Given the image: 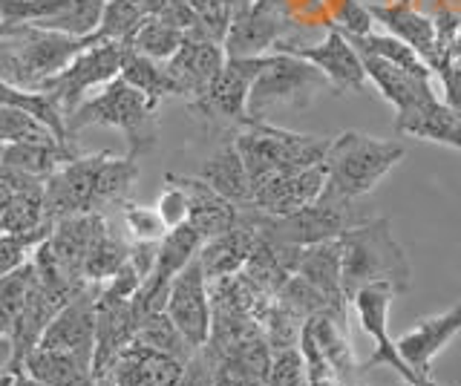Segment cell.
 <instances>
[{
  "instance_id": "obj_1",
  "label": "cell",
  "mask_w": 461,
  "mask_h": 386,
  "mask_svg": "<svg viewBox=\"0 0 461 386\" xmlns=\"http://www.w3.org/2000/svg\"><path fill=\"white\" fill-rule=\"evenodd\" d=\"M86 47H93L90 38L4 21L0 23V81L23 90H41Z\"/></svg>"
},
{
  "instance_id": "obj_2",
  "label": "cell",
  "mask_w": 461,
  "mask_h": 386,
  "mask_svg": "<svg viewBox=\"0 0 461 386\" xmlns=\"http://www.w3.org/2000/svg\"><path fill=\"white\" fill-rule=\"evenodd\" d=\"M90 127L119 130L127 141V156L141 159L158 141V102L148 98L141 90L130 87L119 76L104 84L95 95L86 98L67 119L69 139H76L81 130H90Z\"/></svg>"
},
{
  "instance_id": "obj_3",
  "label": "cell",
  "mask_w": 461,
  "mask_h": 386,
  "mask_svg": "<svg viewBox=\"0 0 461 386\" xmlns=\"http://www.w3.org/2000/svg\"><path fill=\"white\" fill-rule=\"evenodd\" d=\"M340 271L349 306L369 283H389L398 294L410 292L412 285V265L386 217H372L340 237Z\"/></svg>"
},
{
  "instance_id": "obj_4",
  "label": "cell",
  "mask_w": 461,
  "mask_h": 386,
  "mask_svg": "<svg viewBox=\"0 0 461 386\" xmlns=\"http://www.w3.org/2000/svg\"><path fill=\"white\" fill-rule=\"evenodd\" d=\"M234 141L245 162V170H249L251 191H257L277 176H292L314 165H323L331 139L294 133L271 121L249 119L245 124H240Z\"/></svg>"
},
{
  "instance_id": "obj_5",
  "label": "cell",
  "mask_w": 461,
  "mask_h": 386,
  "mask_svg": "<svg viewBox=\"0 0 461 386\" xmlns=\"http://www.w3.org/2000/svg\"><path fill=\"white\" fill-rule=\"evenodd\" d=\"M407 150L401 141L375 139L360 130H343L326 150V188L340 199H366Z\"/></svg>"
},
{
  "instance_id": "obj_6",
  "label": "cell",
  "mask_w": 461,
  "mask_h": 386,
  "mask_svg": "<svg viewBox=\"0 0 461 386\" xmlns=\"http://www.w3.org/2000/svg\"><path fill=\"white\" fill-rule=\"evenodd\" d=\"M331 90L329 78L312 61L297 55L271 52L249 93V119L268 121L280 112L306 110L317 95Z\"/></svg>"
},
{
  "instance_id": "obj_7",
  "label": "cell",
  "mask_w": 461,
  "mask_h": 386,
  "mask_svg": "<svg viewBox=\"0 0 461 386\" xmlns=\"http://www.w3.org/2000/svg\"><path fill=\"white\" fill-rule=\"evenodd\" d=\"M254 213H257L259 231L266 237L285 242V246H300V248H309L329 239H340L346 231H352V228L364 225L375 217L364 199H340L329 191H323L317 202L288 213V217H266V213H259V211Z\"/></svg>"
},
{
  "instance_id": "obj_8",
  "label": "cell",
  "mask_w": 461,
  "mask_h": 386,
  "mask_svg": "<svg viewBox=\"0 0 461 386\" xmlns=\"http://www.w3.org/2000/svg\"><path fill=\"white\" fill-rule=\"evenodd\" d=\"M130 44H119V40H107V44L86 47L81 55L72 58L67 69H61L55 78H50L41 90L52 93V98L64 107L67 119L76 112L93 90H101L104 84L122 76V67L130 55Z\"/></svg>"
},
{
  "instance_id": "obj_9",
  "label": "cell",
  "mask_w": 461,
  "mask_h": 386,
  "mask_svg": "<svg viewBox=\"0 0 461 386\" xmlns=\"http://www.w3.org/2000/svg\"><path fill=\"white\" fill-rule=\"evenodd\" d=\"M274 52H285V55H297V58H306L312 61L321 73L329 78L331 84V93L335 95H343V93H364L366 84H369V76H366V67H364V58L357 55V49L352 47V40L346 38L340 30L335 26H329V32L323 40H317V44H306L303 40V30L283 38Z\"/></svg>"
},
{
  "instance_id": "obj_10",
  "label": "cell",
  "mask_w": 461,
  "mask_h": 386,
  "mask_svg": "<svg viewBox=\"0 0 461 386\" xmlns=\"http://www.w3.org/2000/svg\"><path fill=\"white\" fill-rule=\"evenodd\" d=\"M395 297H398L395 285H389V283H369L352 300V309L357 314L360 328H364V332L375 340V352H372L369 361L360 364V369L369 372V369H378V366H389V369H395L407 383H415V386H441L436 378L418 375V372L401 357L395 343L389 340L386 318H389V309H393Z\"/></svg>"
},
{
  "instance_id": "obj_11",
  "label": "cell",
  "mask_w": 461,
  "mask_h": 386,
  "mask_svg": "<svg viewBox=\"0 0 461 386\" xmlns=\"http://www.w3.org/2000/svg\"><path fill=\"white\" fill-rule=\"evenodd\" d=\"M294 32H300V26L292 21L288 9L254 0L230 18L222 47L228 58H259V55H271L283 38Z\"/></svg>"
},
{
  "instance_id": "obj_12",
  "label": "cell",
  "mask_w": 461,
  "mask_h": 386,
  "mask_svg": "<svg viewBox=\"0 0 461 386\" xmlns=\"http://www.w3.org/2000/svg\"><path fill=\"white\" fill-rule=\"evenodd\" d=\"M263 58L266 55H259V58H228L220 76L211 81V87L196 102H187V107L211 121L245 124L249 121V93L259 69H263Z\"/></svg>"
},
{
  "instance_id": "obj_13",
  "label": "cell",
  "mask_w": 461,
  "mask_h": 386,
  "mask_svg": "<svg viewBox=\"0 0 461 386\" xmlns=\"http://www.w3.org/2000/svg\"><path fill=\"white\" fill-rule=\"evenodd\" d=\"M165 311L170 314V320L179 326V332L191 340L194 349L205 346L211 337L213 306H211L208 274H205V268H202L199 256L194 263H187L176 274V280L170 283Z\"/></svg>"
},
{
  "instance_id": "obj_14",
  "label": "cell",
  "mask_w": 461,
  "mask_h": 386,
  "mask_svg": "<svg viewBox=\"0 0 461 386\" xmlns=\"http://www.w3.org/2000/svg\"><path fill=\"white\" fill-rule=\"evenodd\" d=\"M98 159H101V153L76 156V159L64 162L47 179V217L52 222L76 217V213L98 211V202H95Z\"/></svg>"
},
{
  "instance_id": "obj_15",
  "label": "cell",
  "mask_w": 461,
  "mask_h": 386,
  "mask_svg": "<svg viewBox=\"0 0 461 386\" xmlns=\"http://www.w3.org/2000/svg\"><path fill=\"white\" fill-rule=\"evenodd\" d=\"M139 332V314L133 309V300L110 297L98 289L95 300V355H93V372L95 378H107L110 369Z\"/></svg>"
},
{
  "instance_id": "obj_16",
  "label": "cell",
  "mask_w": 461,
  "mask_h": 386,
  "mask_svg": "<svg viewBox=\"0 0 461 386\" xmlns=\"http://www.w3.org/2000/svg\"><path fill=\"white\" fill-rule=\"evenodd\" d=\"M101 285H86L81 294H76L69 303L55 314L47 332L41 335L38 346L43 349H64L76 352L93 361L95 355V300Z\"/></svg>"
},
{
  "instance_id": "obj_17",
  "label": "cell",
  "mask_w": 461,
  "mask_h": 386,
  "mask_svg": "<svg viewBox=\"0 0 461 386\" xmlns=\"http://www.w3.org/2000/svg\"><path fill=\"white\" fill-rule=\"evenodd\" d=\"M458 335H461V303L450 306L441 314L421 318L395 340V346L403 361H407L418 375L432 378V361H436Z\"/></svg>"
},
{
  "instance_id": "obj_18",
  "label": "cell",
  "mask_w": 461,
  "mask_h": 386,
  "mask_svg": "<svg viewBox=\"0 0 461 386\" xmlns=\"http://www.w3.org/2000/svg\"><path fill=\"white\" fill-rule=\"evenodd\" d=\"M259 239V225H257V213L254 208H240V220L234 228L220 237L208 239L199 251V263L205 268L208 280H220L228 274H240L249 263V256Z\"/></svg>"
},
{
  "instance_id": "obj_19",
  "label": "cell",
  "mask_w": 461,
  "mask_h": 386,
  "mask_svg": "<svg viewBox=\"0 0 461 386\" xmlns=\"http://www.w3.org/2000/svg\"><path fill=\"white\" fill-rule=\"evenodd\" d=\"M326 188V167L314 165L292 176H277L257 188L251 196V208L266 213V217H288L300 208H306L321 199Z\"/></svg>"
},
{
  "instance_id": "obj_20",
  "label": "cell",
  "mask_w": 461,
  "mask_h": 386,
  "mask_svg": "<svg viewBox=\"0 0 461 386\" xmlns=\"http://www.w3.org/2000/svg\"><path fill=\"white\" fill-rule=\"evenodd\" d=\"M225 61H228V55L222 44L187 35L179 52L167 61V73L176 78L187 102H196V98L211 87V81L220 76Z\"/></svg>"
},
{
  "instance_id": "obj_21",
  "label": "cell",
  "mask_w": 461,
  "mask_h": 386,
  "mask_svg": "<svg viewBox=\"0 0 461 386\" xmlns=\"http://www.w3.org/2000/svg\"><path fill=\"white\" fill-rule=\"evenodd\" d=\"M395 133L461 150V116L447 107V102L438 98V93H429L410 110L395 112Z\"/></svg>"
},
{
  "instance_id": "obj_22",
  "label": "cell",
  "mask_w": 461,
  "mask_h": 386,
  "mask_svg": "<svg viewBox=\"0 0 461 386\" xmlns=\"http://www.w3.org/2000/svg\"><path fill=\"white\" fill-rule=\"evenodd\" d=\"M372 18L381 26H386L389 35L401 38L403 44H410L421 58L429 64L438 58L441 52V38H438V23L421 15L410 0H395V4H366Z\"/></svg>"
},
{
  "instance_id": "obj_23",
  "label": "cell",
  "mask_w": 461,
  "mask_h": 386,
  "mask_svg": "<svg viewBox=\"0 0 461 386\" xmlns=\"http://www.w3.org/2000/svg\"><path fill=\"white\" fill-rule=\"evenodd\" d=\"M182 369L185 364L176 361V357L133 340L119 357H115L107 378L115 386H176Z\"/></svg>"
},
{
  "instance_id": "obj_24",
  "label": "cell",
  "mask_w": 461,
  "mask_h": 386,
  "mask_svg": "<svg viewBox=\"0 0 461 386\" xmlns=\"http://www.w3.org/2000/svg\"><path fill=\"white\" fill-rule=\"evenodd\" d=\"M306 328L317 346H321V352L326 355L331 369L338 372L343 386H357V375L364 369H360V364L355 361V349L349 340V314L326 309L321 314H314V318H309Z\"/></svg>"
},
{
  "instance_id": "obj_25",
  "label": "cell",
  "mask_w": 461,
  "mask_h": 386,
  "mask_svg": "<svg viewBox=\"0 0 461 386\" xmlns=\"http://www.w3.org/2000/svg\"><path fill=\"white\" fill-rule=\"evenodd\" d=\"M21 372L43 386H95L98 383L90 357L64 352V349L35 346L26 355Z\"/></svg>"
},
{
  "instance_id": "obj_26",
  "label": "cell",
  "mask_w": 461,
  "mask_h": 386,
  "mask_svg": "<svg viewBox=\"0 0 461 386\" xmlns=\"http://www.w3.org/2000/svg\"><path fill=\"white\" fill-rule=\"evenodd\" d=\"M199 179L208 182L211 188L225 196L228 202H234L237 208L251 205V179H249V170H245V162L237 150V141L234 136L225 139L220 148H216L205 162L199 167Z\"/></svg>"
},
{
  "instance_id": "obj_27",
  "label": "cell",
  "mask_w": 461,
  "mask_h": 386,
  "mask_svg": "<svg viewBox=\"0 0 461 386\" xmlns=\"http://www.w3.org/2000/svg\"><path fill=\"white\" fill-rule=\"evenodd\" d=\"M173 176H176V182L187 191V199H191L187 222L205 237V242L234 228V222L240 220V208L234 202H228L225 196L216 193L211 184L202 182L199 176H179V174H173Z\"/></svg>"
},
{
  "instance_id": "obj_28",
  "label": "cell",
  "mask_w": 461,
  "mask_h": 386,
  "mask_svg": "<svg viewBox=\"0 0 461 386\" xmlns=\"http://www.w3.org/2000/svg\"><path fill=\"white\" fill-rule=\"evenodd\" d=\"M300 254L303 248L300 246H285V242H277L266 237L259 231V239L257 246L249 256V263H245V274H249L259 289L266 294H277L283 285L297 274V265H300Z\"/></svg>"
},
{
  "instance_id": "obj_29",
  "label": "cell",
  "mask_w": 461,
  "mask_h": 386,
  "mask_svg": "<svg viewBox=\"0 0 461 386\" xmlns=\"http://www.w3.org/2000/svg\"><path fill=\"white\" fill-rule=\"evenodd\" d=\"M297 274L312 283L338 311L349 314V300L343 292V271H340V239L317 242V246L303 248Z\"/></svg>"
},
{
  "instance_id": "obj_30",
  "label": "cell",
  "mask_w": 461,
  "mask_h": 386,
  "mask_svg": "<svg viewBox=\"0 0 461 386\" xmlns=\"http://www.w3.org/2000/svg\"><path fill=\"white\" fill-rule=\"evenodd\" d=\"M76 148L61 145V141H18V145H4L0 165L21 170V174L50 179L64 162L76 159Z\"/></svg>"
},
{
  "instance_id": "obj_31",
  "label": "cell",
  "mask_w": 461,
  "mask_h": 386,
  "mask_svg": "<svg viewBox=\"0 0 461 386\" xmlns=\"http://www.w3.org/2000/svg\"><path fill=\"white\" fill-rule=\"evenodd\" d=\"M139 179V159L133 156H115V153H101L98 170H95V202L98 211L104 208H119L127 202L130 188Z\"/></svg>"
},
{
  "instance_id": "obj_32",
  "label": "cell",
  "mask_w": 461,
  "mask_h": 386,
  "mask_svg": "<svg viewBox=\"0 0 461 386\" xmlns=\"http://www.w3.org/2000/svg\"><path fill=\"white\" fill-rule=\"evenodd\" d=\"M122 78L130 84V87L141 90L144 95L153 98V102H158V104H162L165 98H185L176 78L167 73V64L153 61L136 49H130L127 61L122 67Z\"/></svg>"
},
{
  "instance_id": "obj_33",
  "label": "cell",
  "mask_w": 461,
  "mask_h": 386,
  "mask_svg": "<svg viewBox=\"0 0 461 386\" xmlns=\"http://www.w3.org/2000/svg\"><path fill=\"white\" fill-rule=\"evenodd\" d=\"M0 104L26 110L29 116H35L38 121L47 124L61 141H72L69 133H67V112L52 98V93H47V90H23V87H12V84L0 81Z\"/></svg>"
},
{
  "instance_id": "obj_34",
  "label": "cell",
  "mask_w": 461,
  "mask_h": 386,
  "mask_svg": "<svg viewBox=\"0 0 461 386\" xmlns=\"http://www.w3.org/2000/svg\"><path fill=\"white\" fill-rule=\"evenodd\" d=\"M130 263V239H122L119 234L107 225L93 242L90 254L84 260V280L93 285H104L113 280L119 271Z\"/></svg>"
},
{
  "instance_id": "obj_35",
  "label": "cell",
  "mask_w": 461,
  "mask_h": 386,
  "mask_svg": "<svg viewBox=\"0 0 461 386\" xmlns=\"http://www.w3.org/2000/svg\"><path fill=\"white\" fill-rule=\"evenodd\" d=\"M148 18L141 4L136 0H107L104 15H101L98 30L90 38V44H107V40H119V44H133V35L139 32L141 21Z\"/></svg>"
},
{
  "instance_id": "obj_36",
  "label": "cell",
  "mask_w": 461,
  "mask_h": 386,
  "mask_svg": "<svg viewBox=\"0 0 461 386\" xmlns=\"http://www.w3.org/2000/svg\"><path fill=\"white\" fill-rule=\"evenodd\" d=\"M352 47L357 49V55H378V58L395 64L401 69H407V73L418 76V78H432V69L429 64L418 55L410 44H403L401 38L395 35H364V38H349Z\"/></svg>"
},
{
  "instance_id": "obj_37",
  "label": "cell",
  "mask_w": 461,
  "mask_h": 386,
  "mask_svg": "<svg viewBox=\"0 0 461 386\" xmlns=\"http://www.w3.org/2000/svg\"><path fill=\"white\" fill-rule=\"evenodd\" d=\"M136 340L144 343V346H150V349H158V352H165L170 357H176V361L187 364L194 357V346H191V340H187L182 332H179V326L170 320V314L167 311H156V314H148L141 323H139V332H136Z\"/></svg>"
},
{
  "instance_id": "obj_38",
  "label": "cell",
  "mask_w": 461,
  "mask_h": 386,
  "mask_svg": "<svg viewBox=\"0 0 461 386\" xmlns=\"http://www.w3.org/2000/svg\"><path fill=\"white\" fill-rule=\"evenodd\" d=\"M185 38H187V32L179 30V26L167 23L158 15H148L141 21L139 32L133 35V44L130 47L141 55H148V58H153V61L167 64L173 55L179 52V47L185 44Z\"/></svg>"
},
{
  "instance_id": "obj_39",
  "label": "cell",
  "mask_w": 461,
  "mask_h": 386,
  "mask_svg": "<svg viewBox=\"0 0 461 386\" xmlns=\"http://www.w3.org/2000/svg\"><path fill=\"white\" fill-rule=\"evenodd\" d=\"M257 320H259V332H263V337L271 343L274 352L300 346L303 326H306V320L297 318V314H292L285 306H280L277 297L266 300L263 309H259V314H257Z\"/></svg>"
},
{
  "instance_id": "obj_40",
  "label": "cell",
  "mask_w": 461,
  "mask_h": 386,
  "mask_svg": "<svg viewBox=\"0 0 461 386\" xmlns=\"http://www.w3.org/2000/svg\"><path fill=\"white\" fill-rule=\"evenodd\" d=\"M0 141L4 145H18V141H61L47 124L29 116L21 107L0 104ZM61 145H72V141H61Z\"/></svg>"
},
{
  "instance_id": "obj_41",
  "label": "cell",
  "mask_w": 461,
  "mask_h": 386,
  "mask_svg": "<svg viewBox=\"0 0 461 386\" xmlns=\"http://www.w3.org/2000/svg\"><path fill=\"white\" fill-rule=\"evenodd\" d=\"M274 297H277V303H280V306H285L288 311L297 314V318H303V320H309V318H314V314H321V311H326V309H335L321 292L314 289L312 283H306L300 274H294L292 280H288ZM335 311H338V309H335ZM340 314H343V311H340Z\"/></svg>"
},
{
  "instance_id": "obj_42",
  "label": "cell",
  "mask_w": 461,
  "mask_h": 386,
  "mask_svg": "<svg viewBox=\"0 0 461 386\" xmlns=\"http://www.w3.org/2000/svg\"><path fill=\"white\" fill-rule=\"evenodd\" d=\"M122 225L130 237V242H162L167 237V225L158 217L156 208L136 205V202H122Z\"/></svg>"
},
{
  "instance_id": "obj_43",
  "label": "cell",
  "mask_w": 461,
  "mask_h": 386,
  "mask_svg": "<svg viewBox=\"0 0 461 386\" xmlns=\"http://www.w3.org/2000/svg\"><path fill=\"white\" fill-rule=\"evenodd\" d=\"M266 386H309V369L300 346L274 352Z\"/></svg>"
},
{
  "instance_id": "obj_44",
  "label": "cell",
  "mask_w": 461,
  "mask_h": 386,
  "mask_svg": "<svg viewBox=\"0 0 461 386\" xmlns=\"http://www.w3.org/2000/svg\"><path fill=\"white\" fill-rule=\"evenodd\" d=\"M35 285H38V268L32 260H29L18 271L0 277V303H6L14 314H18L29 303V297L35 294Z\"/></svg>"
},
{
  "instance_id": "obj_45",
  "label": "cell",
  "mask_w": 461,
  "mask_h": 386,
  "mask_svg": "<svg viewBox=\"0 0 461 386\" xmlns=\"http://www.w3.org/2000/svg\"><path fill=\"white\" fill-rule=\"evenodd\" d=\"M156 211H158V217L165 220L167 231H173V228H179V225L187 222V213H191V199H187V191L176 182V176H173V174L165 176V188H162V193H158Z\"/></svg>"
},
{
  "instance_id": "obj_46",
  "label": "cell",
  "mask_w": 461,
  "mask_h": 386,
  "mask_svg": "<svg viewBox=\"0 0 461 386\" xmlns=\"http://www.w3.org/2000/svg\"><path fill=\"white\" fill-rule=\"evenodd\" d=\"M331 26L340 30L346 38H364V35H372L375 18L364 0H343Z\"/></svg>"
},
{
  "instance_id": "obj_47",
  "label": "cell",
  "mask_w": 461,
  "mask_h": 386,
  "mask_svg": "<svg viewBox=\"0 0 461 386\" xmlns=\"http://www.w3.org/2000/svg\"><path fill=\"white\" fill-rule=\"evenodd\" d=\"M35 248L38 246L32 239H26L21 234L0 231V277H6L12 271H18L21 265H26L32 260Z\"/></svg>"
},
{
  "instance_id": "obj_48",
  "label": "cell",
  "mask_w": 461,
  "mask_h": 386,
  "mask_svg": "<svg viewBox=\"0 0 461 386\" xmlns=\"http://www.w3.org/2000/svg\"><path fill=\"white\" fill-rule=\"evenodd\" d=\"M176 386H216V361L205 346L196 349L191 361L185 364Z\"/></svg>"
},
{
  "instance_id": "obj_49",
  "label": "cell",
  "mask_w": 461,
  "mask_h": 386,
  "mask_svg": "<svg viewBox=\"0 0 461 386\" xmlns=\"http://www.w3.org/2000/svg\"><path fill=\"white\" fill-rule=\"evenodd\" d=\"M216 386H266L263 378L251 375L249 369L240 366L234 357H216Z\"/></svg>"
},
{
  "instance_id": "obj_50",
  "label": "cell",
  "mask_w": 461,
  "mask_h": 386,
  "mask_svg": "<svg viewBox=\"0 0 461 386\" xmlns=\"http://www.w3.org/2000/svg\"><path fill=\"white\" fill-rule=\"evenodd\" d=\"M35 182H47V179L29 176V174H21V170H14V167L0 165V213L9 208V202L14 196H18L21 191H26L29 184H35Z\"/></svg>"
},
{
  "instance_id": "obj_51",
  "label": "cell",
  "mask_w": 461,
  "mask_h": 386,
  "mask_svg": "<svg viewBox=\"0 0 461 386\" xmlns=\"http://www.w3.org/2000/svg\"><path fill=\"white\" fill-rule=\"evenodd\" d=\"M158 260V242H130V265L139 271L141 283L150 277Z\"/></svg>"
},
{
  "instance_id": "obj_52",
  "label": "cell",
  "mask_w": 461,
  "mask_h": 386,
  "mask_svg": "<svg viewBox=\"0 0 461 386\" xmlns=\"http://www.w3.org/2000/svg\"><path fill=\"white\" fill-rule=\"evenodd\" d=\"M4 375H18V366H14V340L9 335H0V378Z\"/></svg>"
},
{
  "instance_id": "obj_53",
  "label": "cell",
  "mask_w": 461,
  "mask_h": 386,
  "mask_svg": "<svg viewBox=\"0 0 461 386\" xmlns=\"http://www.w3.org/2000/svg\"><path fill=\"white\" fill-rule=\"evenodd\" d=\"M14 320H18V314H14L6 303H0V335H14Z\"/></svg>"
},
{
  "instance_id": "obj_54",
  "label": "cell",
  "mask_w": 461,
  "mask_h": 386,
  "mask_svg": "<svg viewBox=\"0 0 461 386\" xmlns=\"http://www.w3.org/2000/svg\"><path fill=\"white\" fill-rule=\"evenodd\" d=\"M12 386H43V383L32 381V378L23 375V372H21V375H14V383H12Z\"/></svg>"
},
{
  "instance_id": "obj_55",
  "label": "cell",
  "mask_w": 461,
  "mask_h": 386,
  "mask_svg": "<svg viewBox=\"0 0 461 386\" xmlns=\"http://www.w3.org/2000/svg\"><path fill=\"white\" fill-rule=\"evenodd\" d=\"M271 6H280V9H288V0H266Z\"/></svg>"
},
{
  "instance_id": "obj_56",
  "label": "cell",
  "mask_w": 461,
  "mask_h": 386,
  "mask_svg": "<svg viewBox=\"0 0 461 386\" xmlns=\"http://www.w3.org/2000/svg\"><path fill=\"white\" fill-rule=\"evenodd\" d=\"M95 386H115V383H113V381H110V378H104V381H98V383H95Z\"/></svg>"
},
{
  "instance_id": "obj_57",
  "label": "cell",
  "mask_w": 461,
  "mask_h": 386,
  "mask_svg": "<svg viewBox=\"0 0 461 386\" xmlns=\"http://www.w3.org/2000/svg\"><path fill=\"white\" fill-rule=\"evenodd\" d=\"M0 231H4V213H0Z\"/></svg>"
},
{
  "instance_id": "obj_58",
  "label": "cell",
  "mask_w": 461,
  "mask_h": 386,
  "mask_svg": "<svg viewBox=\"0 0 461 386\" xmlns=\"http://www.w3.org/2000/svg\"><path fill=\"white\" fill-rule=\"evenodd\" d=\"M0 156H4V141H0Z\"/></svg>"
},
{
  "instance_id": "obj_59",
  "label": "cell",
  "mask_w": 461,
  "mask_h": 386,
  "mask_svg": "<svg viewBox=\"0 0 461 386\" xmlns=\"http://www.w3.org/2000/svg\"><path fill=\"white\" fill-rule=\"evenodd\" d=\"M403 386H415V383H407V381H403Z\"/></svg>"
},
{
  "instance_id": "obj_60",
  "label": "cell",
  "mask_w": 461,
  "mask_h": 386,
  "mask_svg": "<svg viewBox=\"0 0 461 386\" xmlns=\"http://www.w3.org/2000/svg\"><path fill=\"white\" fill-rule=\"evenodd\" d=\"M0 23H4V21H0Z\"/></svg>"
}]
</instances>
